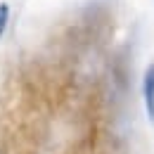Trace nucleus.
I'll return each instance as SVG.
<instances>
[{
	"label": "nucleus",
	"mask_w": 154,
	"mask_h": 154,
	"mask_svg": "<svg viewBox=\"0 0 154 154\" xmlns=\"http://www.w3.org/2000/svg\"><path fill=\"white\" fill-rule=\"evenodd\" d=\"M7 24H10V2H0V38L7 31Z\"/></svg>",
	"instance_id": "nucleus-2"
},
{
	"label": "nucleus",
	"mask_w": 154,
	"mask_h": 154,
	"mask_svg": "<svg viewBox=\"0 0 154 154\" xmlns=\"http://www.w3.org/2000/svg\"><path fill=\"white\" fill-rule=\"evenodd\" d=\"M142 102H145L149 123H154V62L147 64V69L142 74Z\"/></svg>",
	"instance_id": "nucleus-1"
}]
</instances>
